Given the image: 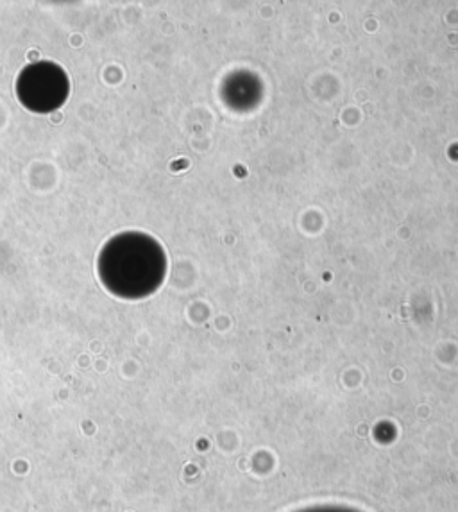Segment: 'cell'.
<instances>
[{"label": "cell", "mask_w": 458, "mask_h": 512, "mask_svg": "<svg viewBox=\"0 0 458 512\" xmlns=\"http://www.w3.org/2000/svg\"><path fill=\"white\" fill-rule=\"evenodd\" d=\"M70 83L65 70L52 61H38L20 72L17 95L34 113L58 110L67 101Z\"/></svg>", "instance_id": "cell-2"}, {"label": "cell", "mask_w": 458, "mask_h": 512, "mask_svg": "<svg viewBox=\"0 0 458 512\" xmlns=\"http://www.w3.org/2000/svg\"><path fill=\"white\" fill-rule=\"evenodd\" d=\"M162 251L147 235L126 231L104 244L99 276L106 289L124 298L151 291L162 273Z\"/></svg>", "instance_id": "cell-1"}]
</instances>
